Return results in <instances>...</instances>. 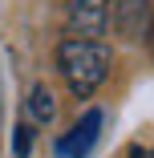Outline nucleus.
Masks as SVG:
<instances>
[{
	"mask_svg": "<svg viewBox=\"0 0 154 158\" xmlns=\"http://www.w3.org/2000/svg\"><path fill=\"white\" fill-rule=\"evenodd\" d=\"M28 150H33V126H16V130H12V154L16 158H28Z\"/></svg>",
	"mask_w": 154,
	"mask_h": 158,
	"instance_id": "nucleus-6",
	"label": "nucleus"
},
{
	"mask_svg": "<svg viewBox=\"0 0 154 158\" xmlns=\"http://www.w3.org/2000/svg\"><path fill=\"white\" fill-rule=\"evenodd\" d=\"M110 45L102 41H85V37H65L57 45V69L65 77V85L77 93V98H89L110 73Z\"/></svg>",
	"mask_w": 154,
	"mask_h": 158,
	"instance_id": "nucleus-1",
	"label": "nucleus"
},
{
	"mask_svg": "<svg viewBox=\"0 0 154 158\" xmlns=\"http://www.w3.org/2000/svg\"><path fill=\"white\" fill-rule=\"evenodd\" d=\"M146 37H150V49H154V24H150V33H146Z\"/></svg>",
	"mask_w": 154,
	"mask_h": 158,
	"instance_id": "nucleus-7",
	"label": "nucleus"
},
{
	"mask_svg": "<svg viewBox=\"0 0 154 158\" xmlns=\"http://www.w3.org/2000/svg\"><path fill=\"white\" fill-rule=\"evenodd\" d=\"M65 24L73 37L98 41L110 24V0H69L65 4Z\"/></svg>",
	"mask_w": 154,
	"mask_h": 158,
	"instance_id": "nucleus-2",
	"label": "nucleus"
},
{
	"mask_svg": "<svg viewBox=\"0 0 154 158\" xmlns=\"http://www.w3.org/2000/svg\"><path fill=\"white\" fill-rule=\"evenodd\" d=\"M110 16H114V28L126 41H142L154 24V4L150 0H118L110 8Z\"/></svg>",
	"mask_w": 154,
	"mask_h": 158,
	"instance_id": "nucleus-3",
	"label": "nucleus"
},
{
	"mask_svg": "<svg viewBox=\"0 0 154 158\" xmlns=\"http://www.w3.org/2000/svg\"><path fill=\"white\" fill-rule=\"evenodd\" d=\"M142 158H154V150H150V154H142Z\"/></svg>",
	"mask_w": 154,
	"mask_h": 158,
	"instance_id": "nucleus-9",
	"label": "nucleus"
},
{
	"mask_svg": "<svg viewBox=\"0 0 154 158\" xmlns=\"http://www.w3.org/2000/svg\"><path fill=\"white\" fill-rule=\"evenodd\" d=\"M130 158H142V150H134V154H130Z\"/></svg>",
	"mask_w": 154,
	"mask_h": 158,
	"instance_id": "nucleus-8",
	"label": "nucleus"
},
{
	"mask_svg": "<svg viewBox=\"0 0 154 158\" xmlns=\"http://www.w3.org/2000/svg\"><path fill=\"white\" fill-rule=\"evenodd\" d=\"M28 114H33V122H41V126H49L57 118V102H53L49 85H33V93H28Z\"/></svg>",
	"mask_w": 154,
	"mask_h": 158,
	"instance_id": "nucleus-5",
	"label": "nucleus"
},
{
	"mask_svg": "<svg viewBox=\"0 0 154 158\" xmlns=\"http://www.w3.org/2000/svg\"><path fill=\"white\" fill-rule=\"evenodd\" d=\"M98 134H102V110H85V118L73 126V130L65 138H57V154L61 158H85L94 150Z\"/></svg>",
	"mask_w": 154,
	"mask_h": 158,
	"instance_id": "nucleus-4",
	"label": "nucleus"
}]
</instances>
